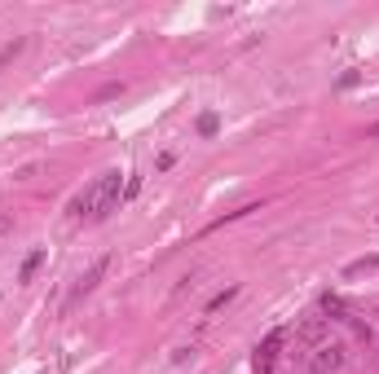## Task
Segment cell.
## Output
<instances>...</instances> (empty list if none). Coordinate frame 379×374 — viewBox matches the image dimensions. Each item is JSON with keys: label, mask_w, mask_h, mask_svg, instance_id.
<instances>
[{"label": "cell", "mask_w": 379, "mask_h": 374, "mask_svg": "<svg viewBox=\"0 0 379 374\" xmlns=\"http://www.w3.org/2000/svg\"><path fill=\"white\" fill-rule=\"evenodd\" d=\"M234 295H239V286H225V291H221V295H212V299H207V317H212V312H221V308H225V304H230V299H234Z\"/></svg>", "instance_id": "obj_7"}, {"label": "cell", "mask_w": 379, "mask_h": 374, "mask_svg": "<svg viewBox=\"0 0 379 374\" xmlns=\"http://www.w3.org/2000/svg\"><path fill=\"white\" fill-rule=\"evenodd\" d=\"M344 361H349V348L326 339L322 348H313V357H309V374H340V370H344Z\"/></svg>", "instance_id": "obj_1"}, {"label": "cell", "mask_w": 379, "mask_h": 374, "mask_svg": "<svg viewBox=\"0 0 379 374\" xmlns=\"http://www.w3.org/2000/svg\"><path fill=\"white\" fill-rule=\"evenodd\" d=\"M216 124H221V119H216V111H207L203 119H198V132H203V137H212V132H216Z\"/></svg>", "instance_id": "obj_11"}, {"label": "cell", "mask_w": 379, "mask_h": 374, "mask_svg": "<svg viewBox=\"0 0 379 374\" xmlns=\"http://www.w3.org/2000/svg\"><path fill=\"white\" fill-rule=\"evenodd\" d=\"M98 180H102V203H98V212H93V221H106V216L120 207V172H106Z\"/></svg>", "instance_id": "obj_2"}, {"label": "cell", "mask_w": 379, "mask_h": 374, "mask_svg": "<svg viewBox=\"0 0 379 374\" xmlns=\"http://www.w3.org/2000/svg\"><path fill=\"white\" fill-rule=\"evenodd\" d=\"M295 339H300L304 348H322V344L331 339L326 317H309V321H300V326H295Z\"/></svg>", "instance_id": "obj_3"}, {"label": "cell", "mask_w": 379, "mask_h": 374, "mask_svg": "<svg viewBox=\"0 0 379 374\" xmlns=\"http://www.w3.org/2000/svg\"><path fill=\"white\" fill-rule=\"evenodd\" d=\"M106 269H111V256H102L98 264H93V269H89V273H84V277H80V282H75V291H80V295L98 291V282H102V277H106Z\"/></svg>", "instance_id": "obj_5"}, {"label": "cell", "mask_w": 379, "mask_h": 374, "mask_svg": "<svg viewBox=\"0 0 379 374\" xmlns=\"http://www.w3.org/2000/svg\"><path fill=\"white\" fill-rule=\"evenodd\" d=\"M22 49H27V40H14V44H5V49H0V66H5V62H14V57H18Z\"/></svg>", "instance_id": "obj_10"}, {"label": "cell", "mask_w": 379, "mask_h": 374, "mask_svg": "<svg viewBox=\"0 0 379 374\" xmlns=\"http://www.w3.org/2000/svg\"><path fill=\"white\" fill-rule=\"evenodd\" d=\"M322 312H331L335 321H344V317H349L344 304H340V295H322Z\"/></svg>", "instance_id": "obj_9"}, {"label": "cell", "mask_w": 379, "mask_h": 374, "mask_svg": "<svg viewBox=\"0 0 379 374\" xmlns=\"http://www.w3.org/2000/svg\"><path fill=\"white\" fill-rule=\"evenodd\" d=\"M9 229H14V216H9V212H0V234H9Z\"/></svg>", "instance_id": "obj_12"}, {"label": "cell", "mask_w": 379, "mask_h": 374, "mask_svg": "<svg viewBox=\"0 0 379 374\" xmlns=\"http://www.w3.org/2000/svg\"><path fill=\"white\" fill-rule=\"evenodd\" d=\"M371 269H379V256H366V260H353L349 269H344V277H358V273H371Z\"/></svg>", "instance_id": "obj_8"}, {"label": "cell", "mask_w": 379, "mask_h": 374, "mask_svg": "<svg viewBox=\"0 0 379 374\" xmlns=\"http://www.w3.org/2000/svg\"><path fill=\"white\" fill-rule=\"evenodd\" d=\"M40 264H44V247H35L31 256L22 260V269H18V282H31V277H35V269H40Z\"/></svg>", "instance_id": "obj_6"}, {"label": "cell", "mask_w": 379, "mask_h": 374, "mask_svg": "<svg viewBox=\"0 0 379 374\" xmlns=\"http://www.w3.org/2000/svg\"><path fill=\"white\" fill-rule=\"evenodd\" d=\"M278 348H282V330L265 335V344L256 348V374H274V361H278Z\"/></svg>", "instance_id": "obj_4"}]
</instances>
